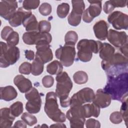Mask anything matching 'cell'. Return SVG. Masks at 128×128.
<instances>
[{
    "mask_svg": "<svg viewBox=\"0 0 128 128\" xmlns=\"http://www.w3.org/2000/svg\"><path fill=\"white\" fill-rule=\"evenodd\" d=\"M128 72H122L116 76H108V80L104 90L114 100L121 101L128 96Z\"/></svg>",
    "mask_w": 128,
    "mask_h": 128,
    "instance_id": "1",
    "label": "cell"
},
{
    "mask_svg": "<svg viewBox=\"0 0 128 128\" xmlns=\"http://www.w3.org/2000/svg\"><path fill=\"white\" fill-rule=\"evenodd\" d=\"M56 79V94L60 99V106L63 108L68 107L70 105V100L68 96L73 86L71 79L66 72L57 74Z\"/></svg>",
    "mask_w": 128,
    "mask_h": 128,
    "instance_id": "2",
    "label": "cell"
},
{
    "mask_svg": "<svg viewBox=\"0 0 128 128\" xmlns=\"http://www.w3.org/2000/svg\"><path fill=\"white\" fill-rule=\"evenodd\" d=\"M128 58L116 52L107 61L102 62V67L106 73L107 76H116L127 71Z\"/></svg>",
    "mask_w": 128,
    "mask_h": 128,
    "instance_id": "3",
    "label": "cell"
},
{
    "mask_svg": "<svg viewBox=\"0 0 128 128\" xmlns=\"http://www.w3.org/2000/svg\"><path fill=\"white\" fill-rule=\"evenodd\" d=\"M102 44V43L98 40L88 39L80 40L76 46L78 50V58L82 62L90 61L92 56V53H98Z\"/></svg>",
    "mask_w": 128,
    "mask_h": 128,
    "instance_id": "4",
    "label": "cell"
},
{
    "mask_svg": "<svg viewBox=\"0 0 128 128\" xmlns=\"http://www.w3.org/2000/svg\"><path fill=\"white\" fill-rule=\"evenodd\" d=\"M56 96V94L53 92L46 94L44 110L47 116L54 122H64L66 120V116L58 108Z\"/></svg>",
    "mask_w": 128,
    "mask_h": 128,
    "instance_id": "5",
    "label": "cell"
},
{
    "mask_svg": "<svg viewBox=\"0 0 128 128\" xmlns=\"http://www.w3.org/2000/svg\"><path fill=\"white\" fill-rule=\"evenodd\" d=\"M20 56L19 48L16 46H12L0 42V66L6 68L14 64L18 60Z\"/></svg>",
    "mask_w": 128,
    "mask_h": 128,
    "instance_id": "6",
    "label": "cell"
},
{
    "mask_svg": "<svg viewBox=\"0 0 128 128\" xmlns=\"http://www.w3.org/2000/svg\"><path fill=\"white\" fill-rule=\"evenodd\" d=\"M76 54L74 46L67 44L60 46L55 52L56 58L60 60L62 66L66 67L70 66L73 64Z\"/></svg>",
    "mask_w": 128,
    "mask_h": 128,
    "instance_id": "7",
    "label": "cell"
},
{
    "mask_svg": "<svg viewBox=\"0 0 128 128\" xmlns=\"http://www.w3.org/2000/svg\"><path fill=\"white\" fill-rule=\"evenodd\" d=\"M25 97L28 100L26 104V109L30 114H37L40 110L42 100L36 88H32L26 92Z\"/></svg>",
    "mask_w": 128,
    "mask_h": 128,
    "instance_id": "8",
    "label": "cell"
},
{
    "mask_svg": "<svg viewBox=\"0 0 128 128\" xmlns=\"http://www.w3.org/2000/svg\"><path fill=\"white\" fill-rule=\"evenodd\" d=\"M95 96L94 90L90 88H85L74 94L70 98V106L75 105H82L91 102Z\"/></svg>",
    "mask_w": 128,
    "mask_h": 128,
    "instance_id": "9",
    "label": "cell"
},
{
    "mask_svg": "<svg viewBox=\"0 0 128 128\" xmlns=\"http://www.w3.org/2000/svg\"><path fill=\"white\" fill-rule=\"evenodd\" d=\"M72 10L68 18V20L70 26H76L81 22L82 16L84 12L85 4L83 0H72Z\"/></svg>",
    "mask_w": 128,
    "mask_h": 128,
    "instance_id": "10",
    "label": "cell"
},
{
    "mask_svg": "<svg viewBox=\"0 0 128 128\" xmlns=\"http://www.w3.org/2000/svg\"><path fill=\"white\" fill-rule=\"evenodd\" d=\"M50 44L44 42H38L36 45V52L35 60L43 64L48 62L53 58V54Z\"/></svg>",
    "mask_w": 128,
    "mask_h": 128,
    "instance_id": "11",
    "label": "cell"
},
{
    "mask_svg": "<svg viewBox=\"0 0 128 128\" xmlns=\"http://www.w3.org/2000/svg\"><path fill=\"white\" fill-rule=\"evenodd\" d=\"M108 20L116 30H127L128 28V16L120 11L112 12L108 17Z\"/></svg>",
    "mask_w": 128,
    "mask_h": 128,
    "instance_id": "12",
    "label": "cell"
},
{
    "mask_svg": "<svg viewBox=\"0 0 128 128\" xmlns=\"http://www.w3.org/2000/svg\"><path fill=\"white\" fill-rule=\"evenodd\" d=\"M90 3L89 7L86 8L82 14L84 22L90 23L94 18L98 16L102 12V1L88 0Z\"/></svg>",
    "mask_w": 128,
    "mask_h": 128,
    "instance_id": "13",
    "label": "cell"
},
{
    "mask_svg": "<svg viewBox=\"0 0 128 128\" xmlns=\"http://www.w3.org/2000/svg\"><path fill=\"white\" fill-rule=\"evenodd\" d=\"M106 38L111 44L116 48H120L128 43V36L124 32H118L110 29Z\"/></svg>",
    "mask_w": 128,
    "mask_h": 128,
    "instance_id": "14",
    "label": "cell"
},
{
    "mask_svg": "<svg viewBox=\"0 0 128 128\" xmlns=\"http://www.w3.org/2000/svg\"><path fill=\"white\" fill-rule=\"evenodd\" d=\"M18 2L16 0H1L0 2V16L9 20L16 11Z\"/></svg>",
    "mask_w": 128,
    "mask_h": 128,
    "instance_id": "15",
    "label": "cell"
},
{
    "mask_svg": "<svg viewBox=\"0 0 128 128\" xmlns=\"http://www.w3.org/2000/svg\"><path fill=\"white\" fill-rule=\"evenodd\" d=\"M70 108L67 111L66 116L70 120L73 119L87 118L86 106L84 105H75L70 106Z\"/></svg>",
    "mask_w": 128,
    "mask_h": 128,
    "instance_id": "16",
    "label": "cell"
},
{
    "mask_svg": "<svg viewBox=\"0 0 128 128\" xmlns=\"http://www.w3.org/2000/svg\"><path fill=\"white\" fill-rule=\"evenodd\" d=\"M32 14L31 10H26L22 7L19 8L8 20L9 24L13 27L18 26L22 24L25 18Z\"/></svg>",
    "mask_w": 128,
    "mask_h": 128,
    "instance_id": "17",
    "label": "cell"
},
{
    "mask_svg": "<svg viewBox=\"0 0 128 128\" xmlns=\"http://www.w3.org/2000/svg\"><path fill=\"white\" fill-rule=\"evenodd\" d=\"M111 100L110 96L106 93L103 89L100 88L97 90L92 102L100 108H106L110 106Z\"/></svg>",
    "mask_w": 128,
    "mask_h": 128,
    "instance_id": "18",
    "label": "cell"
},
{
    "mask_svg": "<svg viewBox=\"0 0 128 128\" xmlns=\"http://www.w3.org/2000/svg\"><path fill=\"white\" fill-rule=\"evenodd\" d=\"M108 24L104 20H100L96 22L93 26L96 37L101 40H105L108 34Z\"/></svg>",
    "mask_w": 128,
    "mask_h": 128,
    "instance_id": "19",
    "label": "cell"
},
{
    "mask_svg": "<svg viewBox=\"0 0 128 128\" xmlns=\"http://www.w3.org/2000/svg\"><path fill=\"white\" fill-rule=\"evenodd\" d=\"M0 128H10L12 126L15 119L10 112V108H4L0 109Z\"/></svg>",
    "mask_w": 128,
    "mask_h": 128,
    "instance_id": "20",
    "label": "cell"
},
{
    "mask_svg": "<svg viewBox=\"0 0 128 128\" xmlns=\"http://www.w3.org/2000/svg\"><path fill=\"white\" fill-rule=\"evenodd\" d=\"M14 82L22 93L26 92L32 88L30 80L21 74L17 75L14 78Z\"/></svg>",
    "mask_w": 128,
    "mask_h": 128,
    "instance_id": "21",
    "label": "cell"
},
{
    "mask_svg": "<svg viewBox=\"0 0 128 128\" xmlns=\"http://www.w3.org/2000/svg\"><path fill=\"white\" fill-rule=\"evenodd\" d=\"M0 99L6 101H10L15 99L18 96L16 90L11 86L0 88Z\"/></svg>",
    "mask_w": 128,
    "mask_h": 128,
    "instance_id": "22",
    "label": "cell"
},
{
    "mask_svg": "<svg viewBox=\"0 0 128 128\" xmlns=\"http://www.w3.org/2000/svg\"><path fill=\"white\" fill-rule=\"evenodd\" d=\"M115 49L110 44L104 42L102 43L101 48L99 50L100 57L103 61H107L110 59L114 54Z\"/></svg>",
    "mask_w": 128,
    "mask_h": 128,
    "instance_id": "23",
    "label": "cell"
},
{
    "mask_svg": "<svg viewBox=\"0 0 128 128\" xmlns=\"http://www.w3.org/2000/svg\"><path fill=\"white\" fill-rule=\"evenodd\" d=\"M23 26L25 27L27 32L38 31V23L34 14H32L27 16L22 22Z\"/></svg>",
    "mask_w": 128,
    "mask_h": 128,
    "instance_id": "24",
    "label": "cell"
},
{
    "mask_svg": "<svg viewBox=\"0 0 128 128\" xmlns=\"http://www.w3.org/2000/svg\"><path fill=\"white\" fill-rule=\"evenodd\" d=\"M63 66L58 60H54L46 66V71L50 74H58L62 72Z\"/></svg>",
    "mask_w": 128,
    "mask_h": 128,
    "instance_id": "25",
    "label": "cell"
},
{
    "mask_svg": "<svg viewBox=\"0 0 128 128\" xmlns=\"http://www.w3.org/2000/svg\"><path fill=\"white\" fill-rule=\"evenodd\" d=\"M39 31L28 32L24 33L22 35V40L24 42L28 45L36 44L38 35Z\"/></svg>",
    "mask_w": 128,
    "mask_h": 128,
    "instance_id": "26",
    "label": "cell"
},
{
    "mask_svg": "<svg viewBox=\"0 0 128 128\" xmlns=\"http://www.w3.org/2000/svg\"><path fill=\"white\" fill-rule=\"evenodd\" d=\"M73 79L76 84H82L88 82V76L84 71H78L74 74L73 76Z\"/></svg>",
    "mask_w": 128,
    "mask_h": 128,
    "instance_id": "27",
    "label": "cell"
},
{
    "mask_svg": "<svg viewBox=\"0 0 128 128\" xmlns=\"http://www.w3.org/2000/svg\"><path fill=\"white\" fill-rule=\"evenodd\" d=\"M10 109L11 114L14 116L18 117L23 112V104L20 102H16L10 106Z\"/></svg>",
    "mask_w": 128,
    "mask_h": 128,
    "instance_id": "28",
    "label": "cell"
},
{
    "mask_svg": "<svg viewBox=\"0 0 128 128\" xmlns=\"http://www.w3.org/2000/svg\"><path fill=\"white\" fill-rule=\"evenodd\" d=\"M78 40V36L76 32L70 30L66 32L64 36L65 44L75 46Z\"/></svg>",
    "mask_w": 128,
    "mask_h": 128,
    "instance_id": "29",
    "label": "cell"
},
{
    "mask_svg": "<svg viewBox=\"0 0 128 128\" xmlns=\"http://www.w3.org/2000/svg\"><path fill=\"white\" fill-rule=\"evenodd\" d=\"M70 10V6L68 3L62 2L58 6L56 13L58 16L60 18H65Z\"/></svg>",
    "mask_w": 128,
    "mask_h": 128,
    "instance_id": "30",
    "label": "cell"
},
{
    "mask_svg": "<svg viewBox=\"0 0 128 128\" xmlns=\"http://www.w3.org/2000/svg\"><path fill=\"white\" fill-rule=\"evenodd\" d=\"M43 70L44 64L34 59L32 64L31 73L34 76H38L42 74Z\"/></svg>",
    "mask_w": 128,
    "mask_h": 128,
    "instance_id": "31",
    "label": "cell"
},
{
    "mask_svg": "<svg viewBox=\"0 0 128 128\" xmlns=\"http://www.w3.org/2000/svg\"><path fill=\"white\" fill-rule=\"evenodd\" d=\"M40 2L38 0H26L22 2V7L26 10H34L38 6Z\"/></svg>",
    "mask_w": 128,
    "mask_h": 128,
    "instance_id": "32",
    "label": "cell"
},
{
    "mask_svg": "<svg viewBox=\"0 0 128 128\" xmlns=\"http://www.w3.org/2000/svg\"><path fill=\"white\" fill-rule=\"evenodd\" d=\"M21 118L30 126L36 124L38 122L36 118L29 112H24L21 116Z\"/></svg>",
    "mask_w": 128,
    "mask_h": 128,
    "instance_id": "33",
    "label": "cell"
},
{
    "mask_svg": "<svg viewBox=\"0 0 128 128\" xmlns=\"http://www.w3.org/2000/svg\"><path fill=\"white\" fill-rule=\"evenodd\" d=\"M127 96L124 98L121 102H122V105L120 108V113L122 115V118L125 121L126 126H127L128 123V105H127Z\"/></svg>",
    "mask_w": 128,
    "mask_h": 128,
    "instance_id": "34",
    "label": "cell"
},
{
    "mask_svg": "<svg viewBox=\"0 0 128 128\" xmlns=\"http://www.w3.org/2000/svg\"><path fill=\"white\" fill-rule=\"evenodd\" d=\"M6 44L10 46H16L19 42V35L16 32L14 31L6 40Z\"/></svg>",
    "mask_w": 128,
    "mask_h": 128,
    "instance_id": "35",
    "label": "cell"
},
{
    "mask_svg": "<svg viewBox=\"0 0 128 128\" xmlns=\"http://www.w3.org/2000/svg\"><path fill=\"white\" fill-rule=\"evenodd\" d=\"M52 6L48 2H43L39 7L40 13L44 16H47L50 14L52 12Z\"/></svg>",
    "mask_w": 128,
    "mask_h": 128,
    "instance_id": "36",
    "label": "cell"
},
{
    "mask_svg": "<svg viewBox=\"0 0 128 128\" xmlns=\"http://www.w3.org/2000/svg\"><path fill=\"white\" fill-rule=\"evenodd\" d=\"M51 29V24L50 22L42 20L38 22V30L42 32H48Z\"/></svg>",
    "mask_w": 128,
    "mask_h": 128,
    "instance_id": "37",
    "label": "cell"
},
{
    "mask_svg": "<svg viewBox=\"0 0 128 128\" xmlns=\"http://www.w3.org/2000/svg\"><path fill=\"white\" fill-rule=\"evenodd\" d=\"M18 70L22 74H29L32 72V64L28 62H24L19 66Z\"/></svg>",
    "mask_w": 128,
    "mask_h": 128,
    "instance_id": "38",
    "label": "cell"
},
{
    "mask_svg": "<svg viewBox=\"0 0 128 128\" xmlns=\"http://www.w3.org/2000/svg\"><path fill=\"white\" fill-rule=\"evenodd\" d=\"M70 126L72 128H84V124L85 123V118H79V119H73L70 120Z\"/></svg>",
    "mask_w": 128,
    "mask_h": 128,
    "instance_id": "39",
    "label": "cell"
},
{
    "mask_svg": "<svg viewBox=\"0 0 128 128\" xmlns=\"http://www.w3.org/2000/svg\"><path fill=\"white\" fill-rule=\"evenodd\" d=\"M110 120L112 123L114 124H118L122 122V118L120 112H114L110 114Z\"/></svg>",
    "mask_w": 128,
    "mask_h": 128,
    "instance_id": "40",
    "label": "cell"
},
{
    "mask_svg": "<svg viewBox=\"0 0 128 128\" xmlns=\"http://www.w3.org/2000/svg\"><path fill=\"white\" fill-rule=\"evenodd\" d=\"M42 83L45 88H50L54 83V78L51 76H46L42 79Z\"/></svg>",
    "mask_w": 128,
    "mask_h": 128,
    "instance_id": "41",
    "label": "cell"
},
{
    "mask_svg": "<svg viewBox=\"0 0 128 128\" xmlns=\"http://www.w3.org/2000/svg\"><path fill=\"white\" fill-rule=\"evenodd\" d=\"M86 126L87 128H99L100 127V123L99 121L96 120L94 118H90L86 121Z\"/></svg>",
    "mask_w": 128,
    "mask_h": 128,
    "instance_id": "42",
    "label": "cell"
},
{
    "mask_svg": "<svg viewBox=\"0 0 128 128\" xmlns=\"http://www.w3.org/2000/svg\"><path fill=\"white\" fill-rule=\"evenodd\" d=\"M14 32L13 29L8 26H4L1 32V37L2 38L6 40L9 36Z\"/></svg>",
    "mask_w": 128,
    "mask_h": 128,
    "instance_id": "43",
    "label": "cell"
},
{
    "mask_svg": "<svg viewBox=\"0 0 128 128\" xmlns=\"http://www.w3.org/2000/svg\"><path fill=\"white\" fill-rule=\"evenodd\" d=\"M114 7L112 2V0H108V1H106L104 4V12L106 14H110V12H112L114 10Z\"/></svg>",
    "mask_w": 128,
    "mask_h": 128,
    "instance_id": "44",
    "label": "cell"
},
{
    "mask_svg": "<svg viewBox=\"0 0 128 128\" xmlns=\"http://www.w3.org/2000/svg\"><path fill=\"white\" fill-rule=\"evenodd\" d=\"M112 0V2L114 8H122L126 6L128 3V0Z\"/></svg>",
    "mask_w": 128,
    "mask_h": 128,
    "instance_id": "45",
    "label": "cell"
},
{
    "mask_svg": "<svg viewBox=\"0 0 128 128\" xmlns=\"http://www.w3.org/2000/svg\"><path fill=\"white\" fill-rule=\"evenodd\" d=\"M26 58L30 60H33L34 57V53L33 50H26L24 52Z\"/></svg>",
    "mask_w": 128,
    "mask_h": 128,
    "instance_id": "46",
    "label": "cell"
},
{
    "mask_svg": "<svg viewBox=\"0 0 128 128\" xmlns=\"http://www.w3.org/2000/svg\"><path fill=\"white\" fill-rule=\"evenodd\" d=\"M14 128H26V124L22 120H18L14 124Z\"/></svg>",
    "mask_w": 128,
    "mask_h": 128,
    "instance_id": "47",
    "label": "cell"
},
{
    "mask_svg": "<svg viewBox=\"0 0 128 128\" xmlns=\"http://www.w3.org/2000/svg\"><path fill=\"white\" fill-rule=\"evenodd\" d=\"M120 50L124 56L128 58V43L120 48Z\"/></svg>",
    "mask_w": 128,
    "mask_h": 128,
    "instance_id": "48",
    "label": "cell"
},
{
    "mask_svg": "<svg viewBox=\"0 0 128 128\" xmlns=\"http://www.w3.org/2000/svg\"><path fill=\"white\" fill-rule=\"evenodd\" d=\"M50 128H52V127H54V128H66V126L63 124H60V123H58V124H53L52 125H51L50 126Z\"/></svg>",
    "mask_w": 128,
    "mask_h": 128,
    "instance_id": "49",
    "label": "cell"
},
{
    "mask_svg": "<svg viewBox=\"0 0 128 128\" xmlns=\"http://www.w3.org/2000/svg\"><path fill=\"white\" fill-rule=\"evenodd\" d=\"M44 127V126H46V127H48V126H46V124H43L42 126H41V127Z\"/></svg>",
    "mask_w": 128,
    "mask_h": 128,
    "instance_id": "50",
    "label": "cell"
}]
</instances>
